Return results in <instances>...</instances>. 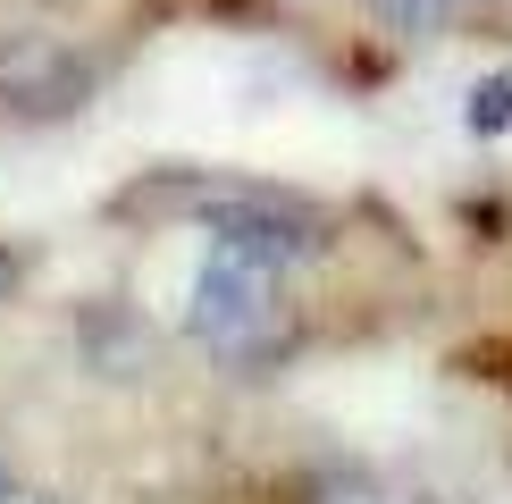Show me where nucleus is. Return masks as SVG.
<instances>
[{
  "mask_svg": "<svg viewBox=\"0 0 512 504\" xmlns=\"http://www.w3.org/2000/svg\"><path fill=\"white\" fill-rule=\"evenodd\" d=\"M17 286H26V252H17V244H0V303H9Z\"/></svg>",
  "mask_w": 512,
  "mask_h": 504,
  "instance_id": "6",
  "label": "nucleus"
},
{
  "mask_svg": "<svg viewBox=\"0 0 512 504\" xmlns=\"http://www.w3.org/2000/svg\"><path fill=\"white\" fill-rule=\"evenodd\" d=\"M471 126H479V135H504V126H512V68L487 76L479 93H471Z\"/></svg>",
  "mask_w": 512,
  "mask_h": 504,
  "instance_id": "5",
  "label": "nucleus"
},
{
  "mask_svg": "<svg viewBox=\"0 0 512 504\" xmlns=\"http://www.w3.org/2000/svg\"><path fill=\"white\" fill-rule=\"evenodd\" d=\"M101 51L68 26H17L0 34V126H59L101 93Z\"/></svg>",
  "mask_w": 512,
  "mask_h": 504,
  "instance_id": "2",
  "label": "nucleus"
},
{
  "mask_svg": "<svg viewBox=\"0 0 512 504\" xmlns=\"http://www.w3.org/2000/svg\"><path fill=\"white\" fill-rule=\"evenodd\" d=\"M378 17H387V34H412V42H429L454 26V0H370Z\"/></svg>",
  "mask_w": 512,
  "mask_h": 504,
  "instance_id": "4",
  "label": "nucleus"
},
{
  "mask_svg": "<svg viewBox=\"0 0 512 504\" xmlns=\"http://www.w3.org/2000/svg\"><path fill=\"white\" fill-rule=\"evenodd\" d=\"M185 328L194 345H210L227 370H261L294 345V320H286V278L244 252L210 244L202 269H194V294H185Z\"/></svg>",
  "mask_w": 512,
  "mask_h": 504,
  "instance_id": "1",
  "label": "nucleus"
},
{
  "mask_svg": "<svg viewBox=\"0 0 512 504\" xmlns=\"http://www.w3.org/2000/svg\"><path fill=\"white\" fill-rule=\"evenodd\" d=\"M202 227H210V244H227V252H244V261H261V269H303L319 261V244H328V227H319V210H303L294 194H269V185H227V194H210L202 202Z\"/></svg>",
  "mask_w": 512,
  "mask_h": 504,
  "instance_id": "3",
  "label": "nucleus"
}]
</instances>
